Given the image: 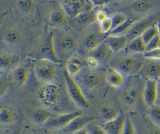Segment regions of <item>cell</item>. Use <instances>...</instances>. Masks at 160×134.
<instances>
[{
	"label": "cell",
	"instance_id": "cell-1",
	"mask_svg": "<svg viewBox=\"0 0 160 134\" xmlns=\"http://www.w3.org/2000/svg\"><path fill=\"white\" fill-rule=\"evenodd\" d=\"M53 43L56 55L61 62H66L79 49V39L69 29H54Z\"/></svg>",
	"mask_w": 160,
	"mask_h": 134
},
{
	"label": "cell",
	"instance_id": "cell-2",
	"mask_svg": "<svg viewBox=\"0 0 160 134\" xmlns=\"http://www.w3.org/2000/svg\"><path fill=\"white\" fill-rule=\"evenodd\" d=\"M36 96L44 107L51 112L61 109L63 93L61 87L56 82L42 84L36 90Z\"/></svg>",
	"mask_w": 160,
	"mask_h": 134
},
{
	"label": "cell",
	"instance_id": "cell-3",
	"mask_svg": "<svg viewBox=\"0 0 160 134\" xmlns=\"http://www.w3.org/2000/svg\"><path fill=\"white\" fill-rule=\"evenodd\" d=\"M54 29L48 24L38 39L32 50L28 54L29 57L35 59H48L56 63H62L57 57L53 43Z\"/></svg>",
	"mask_w": 160,
	"mask_h": 134
},
{
	"label": "cell",
	"instance_id": "cell-4",
	"mask_svg": "<svg viewBox=\"0 0 160 134\" xmlns=\"http://www.w3.org/2000/svg\"><path fill=\"white\" fill-rule=\"evenodd\" d=\"M59 64L48 59L35 60L33 71L37 80L42 84L55 82L58 74Z\"/></svg>",
	"mask_w": 160,
	"mask_h": 134
},
{
	"label": "cell",
	"instance_id": "cell-5",
	"mask_svg": "<svg viewBox=\"0 0 160 134\" xmlns=\"http://www.w3.org/2000/svg\"><path fill=\"white\" fill-rule=\"evenodd\" d=\"M63 75L68 93L72 102L81 110L88 108L90 103L84 91L75 79L68 73L65 68L63 70Z\"/></svg>",
	"mask_w": 160,
	"mask_h": 134
},
{
	"label": "cell",
	"instance_id": "cell-6",
	"mask_svg": "<svg viewBox=\"0 0 160 134\" xmlns=\"http://www.w3.org/2000/svg\"><path fill=\"white\" fill-rule=\"evenodd\" d=\"M0 40L6 45L17 50L26 42V36L20 26L16 24H11L1 31Z\"/></svg>",
	"mask_w": 160,
	"mask_h": 134
},
{
	"label": "cell",
	"instance_id": "cell-7",
	"mask_svg": "<svg viewBox=\"0 0 160 134\" xmlns=\"http://www.w3.org/2000/svg\"><path fill=\"white\" fill-rule=\"evenodd\" d=\"M33 62V59L28 57V59L20 61L11 71V82L16 87H23L28 82L34 68Z\"/></svg>",
	"mask_w": 160,
	"mask_h": 134
},
{
	"label": "cell",
	"instance_id": "cell-8",
	"mask_svg": "<svg viewBox=\"0 0 160 134\" xmlns=\"http://www.w3.org/2000/svg\"><path fill=\"white\" fill-rule=\"evenodd\" d=\"M20 62L16 50L4 44L0 45V74L11 72L12 69Z\"/></svg>",
	"mask_w": 160,
	"mask_h": 134
},
{
	"label": "cell",
	"instance_id": "cell-9",
	"mask_svg": "<svg viewBox=\"0 0 160 134\" xmlns=\"http://www.w3.org/2000/svg\"><path fill=\"white\" fill-rule=\"evenodd\" d=\"M104 34L99 29H89L84 32L79 39V49H81L88 54L98 47L105 39Z\"/></svg>",
	"mask_w": 160,
	"mask_h": 134
},
{
	"label": "cell",
	"instance_id": "cell-10",
	"mask_svg": "<svg viewBox=\"0 0 160 134\" xmlns=\"http://www.w3.org/2000/svg\"><path fill=\"white\" fill-rule=\"evenodd\" d=\"M83 114L84 113L81 110L56 115L53 114L44 127L51 130H63L75 118Z\"/></svg>",
	"mask_w": 160,
	"mask_h": 134
},
{
	"label": "cell",
	"instance_id": "cell-11",
	"mask_svg": "<svg viewBox=\"0 0 160 134\" xmlns=\"http://www.w3.org/2000/svg\"><path fill=\"white\" fill-rule=\"evenodd\" d=\"M74 79L84 91L91 90L102 83L101 76L95 70L87 69V67Z\"/></svg>",
	"mask_w": 160,
	"mask_h": 134
},
{
	"label": "cell",
	"instance_id": "cell-12",
	"mask_svg": "<svg viewBox=\"0 0 160 134\" xmlns=\"http://www.w3.org/2000/svg\"><path fill=\"white\" fill-rule=\"evenodd\" d=\"M14 7L18 13L27 21L35 23L38 21V8L35 1L18 0L15 2Z\"/></svg>",
	"mask_w": 160,
	"mask_h": 134
},
{
	"label": "cell",
	"instance_id": "cell-13",
	"mask_svg": "<svg viewBox=\"0 0 160 134\" xmlns=\"http://www.w3.org/2000/svg\"><path fill=\"white\" fill-rule=\"evenodd\" d=\"M19 118L17 107L9 102L0 103V127L8 128L14 125Z\"/></svg>",
	"mask_w": 160,
	"mask_h": 134
},
{
	"label": "cell",
	"instance_id": "cell-14",
	"mask_svg": "<svg viewBox=\"0 0 160 134\" xmlns=\"http://www.w3.org/2000/svg\"><path fill=\"white\" fill-rule=\"evenodd\" d=\"M69 19L60 2L54 1L50 11L48 25L53 29H62V26L68 24Z\"/></svg>",
	"mask_w": 160,
	"mask_h": 134
},
{
	"label": "cell",
	"instance_id": "cell-15",
	"mask_svg": "<svg viewBox=\"0 0 160 134\" xmlns=\"http://www.w3.org/2000/svg\"><path fill=\"white\" fill-rule=\"evenodd\" d=\"M144 67V62L138 58L126 57L120 59L114 67L123 75H132L139 72Z\"/></svg>",
	"mask_w": 160,
	"mask_h": 134
},
{
	"label": "cell",
	"instance_id": "cell-16",
	"mask_svg": "<svg viewBox=\"0 0 160 134\" xmlns=\"http://www.w3.org/2000/svg\"><path fill=\"white\" fill-rule=\"evenodd\" d=\"M59 2L68 17L74 19L86 12L88 1L82 0H64L59 1Z\"/></svg>",
	"mask_w": 160,
	"mask_h": 134
},
{
	"label": "cell",
	"instance_id": "cell-17",
	"mask_svg": "<svg viewBox=\"0 0 160 134\" xmlns=\"http://www.w3.org/2000/svg\"><path fill=\"white\" fill-rule=\"evenodd\" d=\"M142 97L145 104L149 108L156 105L159 97L158 80L146 79Z\"/></svg>",
	"mask_w": 160,
	"mask_h": 134
},
{
	"label": "cell",
	"instance_id": "cell-18",
	"mask_svg": "<svg viewBox=\"0 0 160 134\" xmlns=\"http://www.w3.org/2000/svg\"><path fill=\"white\" fill-rule=\"evenodd\" d=\"M52 115L50 110L44 107H34L30 112L32 122L38 127H44Z\"/></svg>",
	"mask_w": 160,
	"mask_h": 134
},
{
	"label": "cell",
	"instance_id": "cell-19",
	"mask_svg": "<svg viewBox=\"0 0 160 134\" xmlns=\"http://www.w3.org/2000/svg\"><path fill=\"white\" fill-rule=\"evenodd\" d=\"M86 67V62L76 55L71 57L64 63L65 69L72 78L76 77Z\"/></svg>",
	"mask_w": 160,
	"mask_h": 134
},
{
	"label": "cell",
	"instance_id": "cell-20",
	"mask_svg": "<svg viewBox=\"0 0 160 134\" xmlns=\"http://www.w3.org/2000/svg\"><path fill=\"white\" fill-rule=\"evenodd\" d=\"M154 24L152 18H146L139 22L136 21L129 31L126 33V36L129 41L139 37L148 27Z\"/></svg>",
	"mask_w": 160,
	"mask_h": 134
},
{
	"label": "cell",
	"instance_id": "cell-21",
	"mask_svg": "<svg viewBox=\"0 0 160 134\" xmlns=\"http://www.w3.org/2000/svg\"><path fill=\"white\" fill-rule=\"evenodd\" d=\"M104 41L108 45L111 52H118L126 49L129 41L128 40L126 35H109L108 36L106 37Z\"/></svg>",
	"mask_w": 160,
	"mask_h": 134
},
{
	"label": "cell",
	"instance_id": "cell-22",
	"mask_svg": "<svg viewBox=\"0 0 160 134\" xmlns=\"http://www.w3.org/2000/svg\"><path fill=\"white\" fill-rule=\"evenodd\" d=\"M106 79L109 85L115 88L122 87L126 80L124 75L111 66H109L107 69Z\"/></svg>",
	"mask_w": 160,
	"mask_h": 134
},
{
	"label": "cell",
	"instance_id": "cell-23",
	"mask_svg": "<svg viewBox=\"0 0 160 134\" xmlns=\"http://www.w3.org/2000/svg\"><path fill=\"white\" fill-rule=\"evenodd\" d=\"M126 118V115L121 113L117 118L102 125L108 134H122Z\"/></svg>",
	"mask_w": 160,
	"mask_h": 134
},
{
	"label": "cell",
	"instance_id": "cell-24",
	"mask_svg": "<svg viewBox=\"0 0 160 134\" xmlns=\"http://www.w3.org/2000/svg\"><path fill=\"white\" fill-rule=\"evenodd\" d=\"M91 122H92V117L83 114L75 118L69 125L62 130L64 132L68 133V134L74 133L78 130L85 128L86 125Z\"/></svg>",
	"mask_w": 160,
	"mask_h": 134
},
{
	"label": "cell",
	"instance_id": "cell-25",
	"mask_svg": "<svg viewBox=\"0 0 160 134\" xmlns=\"http://www.w3.org/2000/svg\"><path fill=\"white\" fill-rule=\"evenodd\" d=\"M139 96V93L137 88L129 87L124 91L122 95V100L126 105L132 107L137 103Z\"/></svg>",
	"mask_w": 160,
	"mask_h": 134
},
{
	"label": "cell",
	"instance_id": "cell-26",
	"mask_svg": "<svg viewBox=\"0 0 160 134\" xmlns=\"http://www.w3.org/2000/svg\"><path fill=\"white\" fill-rule=\"evenodd\" d=\"M120 115L121 113L119 110L113 107L104 106L100 110V117L103 123L114 120Z\"/></svg>",
	"mask_w": 160,
	"mask_h": 134
},
{
	"label": "cell",
	"instance_id": "cell-27",
	"mask_svg": "<svg viewBox=\"0 0 160 134\" xmlns=\"http://www.w3.org/2000/svg\"><path fill=\"white\" fill-rule=\"evenodd\" d=\"M144 71L146 79L159 80L160 79V62H149L146 65Z\"/></svg>",
	"mask_w": 160,
	"mask_h": 134
},
{
	"label": "cell",
	"instance_id": "cell-28",
	"mask_svg": "<svg viewBox=\"0 0 160 134\" xmlns=\"http://www.w3.org/2000/svg\"><path fill=\"white\" fill-rule=\"evenodd\" d=\"M126 49L129 52L144 54L146 52V44L139 36L129 41Z\"/></svg>",
	"mask_w": 160,
	"mask_h": 134
},
{
	"label": "cell",
	"instance_id": "cell-29",
	"mask_svg": "<svg viewBox=\"0 0 160 134\" xmlns=\"http://www.w3.org/2000/svg\"><path fill=\"white\" fill-rule=\"evenodd\" d=\"M110 50L108 45L103 41L98 47L94 49L92 52L89 54V55L92 56L96 58L99 62L105 59V58L108 55Z\"/></svg>",
	"mask_w": 160,
	"mask_h": 134
},
{
	"label": "cell",
	"instance_id": "cell-30",
	"mask_svg": "<svg viewBox=\"0 0 160 134\" xmlns=\"http://www.w3.org/2000/svg\"><path fill=\"white\" fill-rule=\"evenodd\" d=\"M136 21L128 19L124 23L121 24V26H118V27L112 29L109 35L112 36H122L126 35V33L129 31L131 27L134 25Z\"/></svg>",
	"mask_w": 160,
	"mask_h": 134
},
{
	"label": "cell",
	"instance_id": "cell-31",
	"mask_svg": "<svg viewBox=\"0 0 160 134\" xmlns=\"http://www.w3.org/2000/svg\"><path fill=\"white\" fill-rule=\"evenodd\" d=\"M158 35V28L156 24L154 23L149 27H148L141 36L144 44L146 45L149 42H150L154 37Z\"/></svg>",
	"mask_w": 160,
	"mask_h": 134
},
{
	"label": "cell",
	"instance_id": "cell-32",
	"mask_svg": "<svg viewBox=\"0 0 160 134\" xmlns=\"http://www.w3.org/2000/svg\"><path fill=\"white\" fill-rule=\"evenodd\" d=\"M86 128L90 134H108L102 125L92 122L89 123Z\"/></svg>",
	"mask_w": 160,
	"mask_h": 134
},
{
	"label": "cell",
	"instance_id": "cell-33",
	"mask_svg": "<svg viewBox=\"0 0 160 134\" xmlns=\"http://www.w3.org/2000/svg\"><path fill=\"white\" fill-rule=\"evenodd\" d=\"M152 5L148 1H136L132 4V7L134 10L138 12H145L150 9Z\"/></svg>",
	"mask_w": 160,
	"mask_h": 134
},
{
	"label": "cell",
	"instance_id": "cell-34",
	"mask_svg": "<svg viewBox=\"0 0 160 134\" xmlns=\"http://www.w3.org/2000/svg\"><path fill=\"white\" fill-rule=\"evenodd\" d=\"M111 19L112 21V29H114L124 23L128 18L125 14L122 12H118L113 15L112 17H111Z\"/></svg>",
	"mask_w": 160,
	"mask_h": 134
},
{
	"label": "cell",
	"instance_id": "cell-35",
	"mask_svg": "<svg viewBox=\"0 0 160 134\" xmlns=\"http://www.w3.org/2000/svg\"><path fill=\"white\" fill-rule=\"evenodd\" d=\"M122 134H137L136 127L129 116H126Z\"/></svg>",
	"mask_w": 160,
	"mask_h": 134
},
{
	"label": "cell",
	"instance_id": "cell-36",
	"mask_svg": "<svg viewBox=\"0 0 160 134\" xmlns=\"http://www.w3.org/2000/svg\"><path fill=\"white\" fill-rule=\"evenodd\" d=\"M149 114L152 120L160 126V106L155 105L150 107Z\"/></svg>",
	"mask_w": 160,
	"mask_h": 134
},
{
	"label": "cell",
	"instance_id": "cell-37",
	"mask_svg": "<svg viewBox=\"0 0 160 134\" xmlns=\"http://www.w3.org/2000/svg\"><path fill=\"white\" fill-rule=\"evenodd\" d=\"M99 29L103 34L109 33L112 29V21L111 17H108L105 21L99 24Z\"/></svg>",
	"mask_w": 160,
	"mask_h": 134
},
{
	"label": "cell",
	"instance_id": "cell-38",
	"mask_svg": "<svg viewBox=\"0 0 160 134\" xmlns=\"http://www.w3.org/2000/svg\"><path fill=\"white\" fill-rule=\"evenodd\" d=\"M10 89L9 82L2 75L0 77V99L4 97Z\"/></svg>",
	"mask_w": 160,
	"mask_h": 134
},
{
	"label": "cell",
	"instance_id": "cell-39",
	"mask_svg": "<svg viewBox=\"0 0 160 134\" xmlns=\"http://www.w3.org/2000/svg\"><path fill=\"white\" fill-rule=\"evenodd\" d=\"M159 41H160V37L159 36V35H158L146 45V52L151 51L157 48H159Z\"/></svg>",
	"mask_w": 160,
	"mask_h": 134
},
{
	"label": "cell",
	"instance_id": "cell-40",
	"mask_svg": "<svg viewBox=\"0 0 160 134\" xmlns=\"http://www.w3.org/2000/svg\"><path fill=\"white\" fill-rule=\"evenodd\" d=\"M86 62L87 64V67L93 70H95V69H96L99 67L100 63V62L96 58L91 55H88Z\"/></svg>",
	"mask_w": 160,
	"mask_h": 134
},
{
	"label": "cell",
	"instance_id": "cell-41",
	"mask_svg": "<svg viewBox=\"0 0 160 134\" xmlns=\"http://www.w3.org/2000/svg\"><path fill=\"white\" fill-rule=\"evenodd\" d=\"M145 58L151 59H160V48H157L154 50L145 52L143 54Z\"/></svg>",
	"mask_w": 160,
	"mask_h": 134
},
{
	"label": "cell",
	"instance_id": "cell-42",
	"mask_svg": "<svg viewBox=\"0 0 160 134\" xmlns=\"http://www.w3.org/2000/svg\"><path fill=\"white\" fill-rule=\"evenodd\" d=\"M108 17H108V14L106 12L102 9H99L95 13V19L99 24L101 23Z\"/></svg>",
	"mask_w": 160,
	"mask_h": 134
},
{
	"label": "cell",
	"instance_id": "cell-43",
	"mask_svg": "<svg viewBox=\"0 0 160 134\" xmlns=\"http://www.w3.org/2000/svg\"><path fill=\"white\" fill-rule=\"evenodd\" d=\"M91 3L92 5V7H101L104 6H106L108 3V1H91Z\"/></svg>",
	"mask_w": 160,
	"mask_h": 134
},
{
	"label": "cell",
	"instance_id": "cell-44",
	"mask_svg": "<svg viewBox=\"0 0 160 134\" xmlns=\"http://www.w3.org/2000/svg\"><path fill=\"white\" fill-rule=\"evenodd\" d=\"M21 134H37V133L29 126H26L21 132Z\"/></svg>",
	"mask_w": 160,
	"mask_h": 134
},
{
	"label": "cell",
	"instance_id": "cell-45",
	"mask_svg": "<svg viewBox=\"0 0 160 134\" xmlns=\"http://www.w3.org/2000/svg\"><path fill=\"white\" fill-rule=\"evenodd\" d=\"M73 134H90L89 133V132L88 131V130L85 128H83L79 130H78L77 132H74Z\"/></svg>",
	"mask_w": 160,
	"mask_h": 134
},
{
	"label": "cell",
	"instance_id": "cell-46",
	"mask_svg": "<svg viewBox=\"0 0 160 134\" xmlns=\"http://www.w3.org/2000/svg\"><path fill=\"white\" fill-rule=\"evenodd\" d=\"M157 28H158V35L160 37V18L158 20L157 22L156 23Z\"/></svg>",
	"mask_w": 160,
	"mask_h": 134
},
{
	"label": "cell",
	"instance_id": "cell-47",
	"mask_svg": "<svg viewBox=\"0 0 160 134\" xmlns=\"http://www.w3.org/2000/svg\"><path fill=\"white\" fill-rule=\"evenodd\" d=\"M158 92L159 95H160V79L158 80Z\"/></svg>",
	"mask_w": 160,
	"mask_h": 134
},
{
	"label": "cell",
	"instance_id": "cell-48",
	"mask_svg": "<svg viewBox=\"0 0 160 134\" xmlns=\"http://www.w3.org/2000/svg\"><path fill=\"white\" fill-rule=\"evenodd\" d=\"M151 134H160V132L159 131H154L151 132Z\"/></svg>",
	"mask_w": 160,
	"mask_h": 134
},
{
	"label": "cell",
	"instance_id": "cell-49",
	"mask_svg": "<svg viewBox=\"0 0 160 134\" xmlns=\"http://www.w3.org/2000/svg\"><path fill=\"white\" fill-rule=\"evenodd\" d=\"M46 134H59V133H56V132H49L47 133Z\"/></svg>",
	"mask_w": 160,
	"mask_h": 134
},
{
	"label": "cell",
	"instance_id": "cell-50",
	"mask_svg": "<svg viewBox=\"0 0 160 134\" xmlns=\"http://www.w3.org/2000/svg\"><path fill=\"white\" fill-rule=\"evenodd\" d=\"M159 48H160V41H159Z\"/></svg>",
	"mask_w": 160,
	"mask_h": 134
},
{
	"label": "cell",
	"instance_id": "cell-51",
	"mask_svg": "<svg viewBox=\"0 0 160 134\" xmlns=\"http://www.w3.org/2000/svg\"><path fill=\"white\" fill-rule=\"evenodd\" d=\"M1 75H2V74H0V77H1Z\"/></svg>",
	"mask_w": 160,
	"mask_h": 134
},
{
	"label": "cell",
	"instance_id": "cell-52",
	"mask_svg": "<svg viewBox=\"0 0 160 134\" xmlns=\"http://www.w3.org/2000/svg\"><path fill=\"white\" fill-rule=\"evenodd\" d=\"M70 134H73V133H70Z\"/></svg>",
	"mask_w": 160,
	"mask_h": 134
},
{
	"label": "cell",
	"instance_id": "cell-53",
	"mask_svg": "<svg viewBox=\"0 0 160 134\" xmlns=\"http://www.w3.org/2000/svg\"><path fill=\"white\" fill-rule=\"evenodd\" d=\"M0 33H1V32H0Z\"/></svg>",
	"mask_w": 160,
	"mask_h": 134
}]
</instances>
